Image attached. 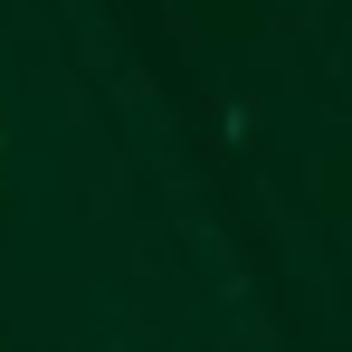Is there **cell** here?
<instances>
[{"instance_id":"6da1fadb","label":"cell","mask_w":352,"mask_h":352,"mask_svg":"<svg viewBox=\"0 0 352 352\" xmlns=\"http://www.w3.org/2000/svg\"><path fill=\"white\" fill-rule=\"evenodd\" d=\"M286 10H295V0H286Z\"/></svg>"}]
</instances>
